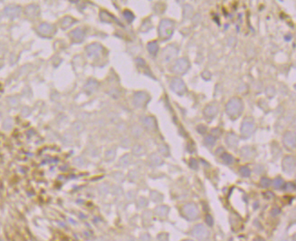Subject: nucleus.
Returning a JSON list of instances; mask_svg holds the SVG:
<instances>
[{"label":"nucleus","instance_id":"obj_1","mask_svg":"<svg viewBox=\"0 0 296 241\" xmlns=\"http://www.w3.org/2000/svg\"><path fill=\"white\" fill-rule=\"evenodd\" d=\"M243 109H244L243 102L239 98L231 99L228 102H227L226 107H225L226 113L233 119H235L238 116H240L243 112Z\"/></svg>","mask_w":296,"mask_h":241},{"label":"nucleus","instance_id":"obj_2","mask_svg":"<svg viewBox=\"0 0 296 241\" xmlns=\"http://www.w3.org/2000/svg\"><path fill=\"white\" fill-rule=\"evenodd\" d=\"M174 30V24L171 20H163L159 26V33L160 36L164 38H168L171 36Z\"/></svg>","mask_w":296,"mask_h":241},{"label":"nucleus","instance_id":"obj_3","mask_svg":"<svg viewBox=\"0 0 296 241\" xmlns=\"http://www.w3.org/2000/svg\"><path fill=\"white\" fill-rule=\"evenodd\" d=\"M255 122L253 119L251 118H246L242 123V128H241V133L244 137H249L251 136L254 130H255Z\"/></svg>","mask_w":296,"mask_h":241},{"label":"nucleus","instance_id":"obj_4","mask_svg":"<svg viewBox=\"0 0 296 241\" xmlns=\"http://www.w3.org/2000/svg\"><path fill=\"white\" fill-rule=\"evenodd\" d=\"M171 87H172V90L175 92V93H177L179 95L184 94L186 93V91H187L186 84L179 78H174L173 79V81L171 83Z\"/></svg>","mask_w":296,"mask_h":241},{"label":"nucleus","instance_id":"obj_5","mask_svg":"<svg viewBox=\"0 0 296 241\" xmlns=\"http://www.w3.org/2000/svg\"><path fill=\"white\" fill-rule=\"evenodd\" d=\"M188 63L186 59L184 58H182V59H179L176 62V64L174 66V69L173 70L178 73V74H183L185 72H187V70L188 69Z\"/></svg>","mask_w":296,"mask_h":241},{"label":"nucleus","instance_id":"obj_6","mask_svg":"<svg viewBox=\"0 0 296 241\" xmlns=\"http://www.w3.org/2000/svg\"><path fill=\"white\" fill-rule=\"evenodd\" d=\"M193 234H194V236L196 237L202 239V238H206L208 237V230L203 226L198 225V226H197L194 228V230H193Z\"/></svg>","mask_w":296,"mask_h":241},{"label":"nucleus","instance_id":"obj_7","mask_svg":"<svg viewBox=\"0 0 296 241\" xmlns=\"http://www.w3.org/2000/svg\"><path fill=\"white\" fill-rule=\"evenodd\" d=\"M282 166L284 168V170L287 171V172H291L294 169L295 167V160L292 157H286L284 159L283 162H282Z\"/></svg>","mask_w":296,"mask_h":241},{"label":"nucleus","instance_id":"obj_8","mask_svg":"<svg viewBox=\"0 0 296 241\" xmlns=\"http://www.w3.org/2000/svg\"><path fill=\"white\" fill-rule=\"evenodd\" d=\"M184 211H185V213L187 214V216H188V217H191V219H193V217H197L198 214V209L196 208L195 206H193L192 204L185 206V207H184Z\"/></svg>","mask_w":296,"mask_h":241},{"label":"nucleus","instance_id":"obj_9","mask_svg":"<svg viewBox=\"0 0 296 241\" xmlns=\"http://www.w3.org/2000/svg\"><path fill=\"white\" fill-rule=\"evenodd\" d=\"M287 142H289V143L287 144V146H290L291 148H293L292 145L291 144V142L292 144L295 145V138H294V133L292 132H287L285 135H284V143H286Z\"/></svg>","mask_w":296,"mask_h":241},{"label":"nucleus","instance_id":"obj_10","mask_svg":"<svg viewBox=\"0 0 296 241\" xmlns=\"http://www.w3.org/2000/svg\"><path fill=\"white\" fill-rule=\"evenodd\" d=\"M218 112V108L214 106V105H208L206 109H205V114L208 117H212L214 115H215V113Z\"/></svg>","mask_w":296,"mask_h":241},{"label":"nucleus","instance_id":"obj_11","mask_svg":"<svg viewBox=\"0 0 296 241\" xmlns=\"http://www.w3.org/2000/svg\"><path fill=\"white\" fill-rule=\"evenodd\" d=\"M222 159L226 164H230V163L233 162V157L229 154H227V153H223Z\"/></svg>","mask_w":296,"mask_h":241},{"label":"nucleus","instance_id":"obj_12","mask_svg":"<svg viewBox=\"0 0 296 241\" xmlns=\"http://www.w3.org/2000/svg\"><path fill=\"white\" fill-rule=\"evenodd\" d=\"M283 185V180L281 179V178H276L274 181V186L276 188V189H280L282 188Z\"/></svg>","mask_w":296,"mask_h":241},{"label":"nucleus","instance_id":"obj_13","mask_svg":"<svg viewBox=\"0 0 296 241\" xmlns=\"http://www.w3.org/2000/svg\"><path fill=\"white\" fill-rule=\"evenodd\" d=\"M205 142L208 145H214V143L215 142V139L212 135H208L206 137V139H205Z\"/></svg>","mask_w":296,"mask_h":241},{"label":"nucleus","instance_id":"obj_14","mask_svg":"<svg viewBox=\"0 0 296 241\" xmlns=\"http://www.w3.org/2000/svg\"><path fill=\"white\" fill-rule=\"evenodd\" d=\"M239 172H240V174L244 177H248L250 175V169L246 167H242L240 170H239Z\"/></svg>","mask_w":296,"mask_h":241},{"label":"nucleus","instance_id":"obj_15","mask_svg":"<svg viewBox=\"0 0 296 241\" xmlns=\"http://www.w3.org/2000/svg\"><path fill=\"white\" fill-rule=\"evenodd\" d=\"M149 49L151 52V54H156V52L158 51V45L156 43H151L149 44Z\"/></svg>","mask_w":296,"mask_h":241},{"label":"nucleus","instance_id":"obj_16","mask_svg":"<svg viewBox=\"0 0 296 241\" xmlns=\"http://www.w3.org/2000/svg\"><path fill=\"white\" fill-rule=\"evenodd\" d=\"M270 183H271L270 179H268L266 178H263V179H261V185L263 186V187H265V188L270 186Z\"/></svg>","mask_w":296,"mask_h":241},{"label":"nucleus","instance_id":"obj_17","mask_svg":"<svg viewBox=\"0 0 296 241\" xmlns=\"http://www.w3.org/2000/svg\"><path fill=\"white\" fill-rule=\"evenodd\" d=\"M207 219H208V223L209 225H212V224H213V221H212V219H211V217L208 216V217H207Z\"/></svg>","mask_w":296,"mask_h":241}]
</instances>
